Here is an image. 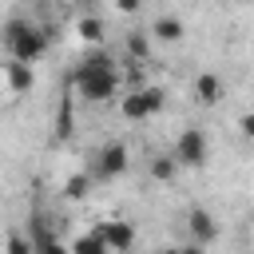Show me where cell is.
Here are the masks:
<instances>
[{"label": "cell", "instance_id": "8", "mask_svg": "<svg viewBox=\"0 0 254 254\" xmlns=\"http://www.w3.org/2000/svg\"><path fill=\"white\" fill-rule=\"evenodd\" d=\"M187 226H190V242H198V246H206V242L218 234L214 214H210V210H202V206H190V210H187Z\"/></svg>", "mask_w": 254, "mask_h": 254}, {"label": "cell", "instance_id": "6", "mask_svg": "<svg viewBox=\"0 0 254 254\" xmlns=\"http://www.w3.org/2000/svg\"><path fill=\"white\" fill-rule=\"evenodd\" d=\"M127 167H131V155H127L123 143H107L95 155V179H119Z\"/></svg>", "mask_w": 254, "mask_h": 254}, {"label": "cell", "instance_id": "17", "mask_svg": "<svg viewBox=\"0 0 254 254\" xmlns=\"http://www.w3.org/2000/svg\"><path fill=\"white\" fill-rule=\"evenodd\" d=\"M175 254H206V246H198V242H187V246H179Z\"/></svg>", "mask_w": 254, "mask_h": 254}, {"label": "cell", "instance_id": "19", "mask_svg": "<svg viewBox=\"0 0 254 254\" xmlns=\"http://www.w3.org/2000/svg\"><path fill=\"white\" fill-rule=\"evenodd\" d=\"M79 4H95V0H79Z\"/></svg>", "mask_w": 254, "mask_h": 254}, {"label": "cell", "instance_id": "5", "mask_svg": "<svg viewBox=\"0 0 254 254\" xmlns=\"http://www.w3.org/2000/svg\"><path fill=\"white\" fill-rule=\"evenodd\" d=\"M95 234H99V242L107 246V254H127V250L135 246V226L123 222V218H103V222L95 226Z\"/></svg>", "mask_w": 254, "mask_h": 254}, {"label": "cell", "instance_id": "18", "mask_svg": "<svg viewBox=\"0 0 254 254\" xmlns=\"http://www.w3.org/2000/svg\"><path fill=\"white\" fill-rule=\"evenodd\" d=\"M115 4H119L123 12H135V8H139V0H115Z\"/></svg>", "mask_w": 254, "mask_h": 254}, {"label": "cell", "instance_id": "3", "mask_svg": "<svg viewBox=\"0 0 254 254\" xmlns=\"http://www.w3.org/2000/svg\"><path fill=\"white\" fill-rule=\"evenodd\" d=\"M163 111V87H135V91H127L123 99H119V115L123 119H151V115H159Z\"/></svg>", "mask_w": 254, "mask_h": 254}, {"label": "cell", "instance_id": "4", "mask_svg": "<svg viewBox=\"0 0 254 254\" xmlns=\"http://www.w3.org/2000/svg\"><path fill=\"white\" fill-rule=\"evenodd\" d=\"M179 167H202L206 163V135L198 127H187L179 139H175V155H171Z\"/></svg>", "mask_w": 254, "mask_h": 254}, {"label": "cell", "instance_id": "12", "mask_svg": "<svg viewBox=\"0 0 254 254\" xmlns=\"http://www.w3.org/2000/svg\"><path fill=\"white\" fill-rule=\"evenodd\" d=\"M175 171H179V163H175L171 155H159V159H151V179H159V183H171V179H175Z\"/></svg>", "mask_w": 254, "mask_h": 254}, {"label": "cell", "instance_id": "16", "mask_svg": "<svg viewBox=\"0 0 254 254\" xmlns=\"http://www.w3.org/2000/svg\"><path fill=\"white\" fill-rule=\"evenodd\" d=\"M127 48H131V56H139V60L147 56V40H143V36H131V44H127Z\"/></svg>", "mask_w": 254, "mask_h": 254}, {"label": "cell", "instance_id": "9", "mask_svg": "<svg viewBox=\"0 0 254 254\" xmlns=\"http://www.w3.org/2000/svg\"><path fill=\"white\" fill-rule=\"evenodd\" d=\"M183 32H187V28H183V20H179V16H159V20L151 24V36H155V40H163V44H179V40H183Z\"/></svg>", "mask_w": 254, "mask_h": 254}, {"label": "cell", "instance_id": "2", "mask_svg": "<svg viewBox=\"0 0 254 254\" xmlns=\"http://www.w3.org/2000/svg\"><path fill=\"white\" fill-rule=\"evenodd\" d=\"M0 40H4L8 60H16V64H36L48 52V32L36 28L32 20H8L4 32H0Z\"/></svg>", "mask_w": 254, "mask_h": 254}, {"label": "cell", "instance_id": "1", "mask_svg": "<svg viewBox=\"0 0 254 254\" xmlns=\"http://www.w3.org/2000/svg\"><path fill=\"white\" fill-rule=\"evenodd\" d=\"M75 91L91 103H107L115 99L119 91V71H115V60L107 52H91L83 56V64L75 67Z\"/></svg>", "mask_w": 254, "mask_h": 254}, {"label": "cell", "instance_id": "10", "mask_svg": "<svg viewBox=\"0 0 254 254\" xmlns=\"http://www.w3.org/2000/svg\"><path fill=\"white\" fill-rule=\"evenodd\" d=\"M218 95H222V79H218L214 71H202V75L194 79V99L210 107V103H218Z\"/></svg>", "mask_w": 254, "mask_h": 254}, {"label": "cell", "instance_id": "13", "mask_svg": "<svg viewBox=\"0 0 254 254\" xmlns=\"http://www.w3.org/2000/svg\"><path fill=\"white\" fill-rule=\"evenodd\" d=\"M87 190H91V175H71V179L64 183V194H67L71 202H79Z\"/></svg>", "mask_w": 254, "mask_h": 254}, {"label": "cell", "instance_id": "7", "mask_svg": "<svg viewBox=\"0 0 254 254\" xmlns=\"http://www.w3.org/2000/svg\"><path fill=\"white\" fill-rule=\"evenodd\" d=\"M4 83H8V95H28V91L36 87V67L8 60V64H4Z\"/></svg>", "mask_w": 254, "mask_h": 254}, {"label": "cell", "instance_id": "15", "mask_svg": "<svg viewBox=\"0 0 254 254\" xmlns=\"http://www.w3.org/2000/svg\"><path fill=\"white\" fill-rule=\"evenodd\" d=\"M79 36H83V40H99V36H103V24H99V20H79Z\"/></svg>", "mask_w": 254, "mask_h": 254}, {"label": "cell", "instance_id": "14", "mask_svg": "<svg viewBox=\"0 0 254 254\" xmlns=\"http://www.w3.org/2000/svg\"><path fill=\"white\" fill-rule=\"evenodd\" d=\"M4 254H32V238H28V234H8Z\"/></svg>", "mask_w": 254, "mask_h": 254}, {"label": "cell", "instance_id": "20", "mask_svg": "<svg viewBox=\"0 0 254 254\" xmlns=\"http://www.w3.org/2000/svg\"><path fill=\"white\" fill-rule=\"evenodd\" d=\"M159 254H175V250H159Z\"/></svg>", "mask_w": 254, "mask_h": 254}, {"label": "cell", "instance_id": "11", "mask_svg": "<svg viewBox=\"0 0 254 254\" xmlns=\"http://www.w3.org/2000/svg\"><path fill=\"white\" fill-rule=\"evenodd\" d=\"M67 254H107V246L99 242V234H95V230H87V234H79V238L67 246Z\"/></svg>", "mask_w": 254, "mask_h": 254}]
</instances>
